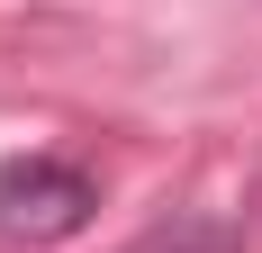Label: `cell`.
<instances>
[{"label":"cell","mask_w":262,"mask_h":253,"mask_svg":"<svg viewBox=\"0 0 262 253\" xmlns=\"http://www.w3.org/2000/svg\"><path fill=\"white\" fill-rule=\"evenodd\" d=\"M91 208H100V181L63 154H9L0 163V235H18V244H63L91 226Z\"/></svg>","instance_id":"obj_1"}]
</instances>
